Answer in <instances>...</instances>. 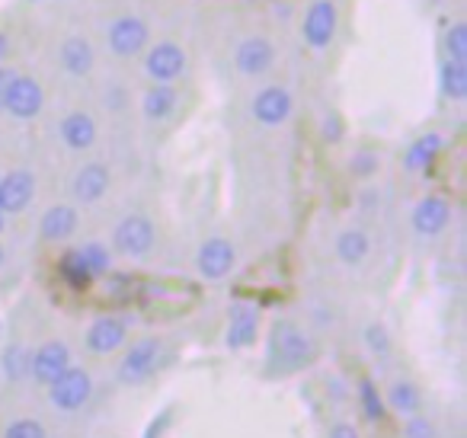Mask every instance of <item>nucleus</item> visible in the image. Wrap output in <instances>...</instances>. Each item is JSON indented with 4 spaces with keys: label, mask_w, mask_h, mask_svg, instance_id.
Segmentation results:
<instances>
[{
    "label": "nucleus",
    "mask_w": 467,
    "mask_h": 438,
    "mask_svg": "<svg viewBox=\"0 0 467 438\" xmlns=\"http://www.w3.org/2000/svg\"><path fill=\"white\" fill-rule=\"evenodd\" d=\"M439 84L441 93L454 103L467 97V61H441V71H439Z\"/></svg>",
    "instance_id": "5701e85b"
},
{
    "label": "nucleus",
    "mask_w": 467,
    "mask_h": 438,
    "mask_svg": "<svg viewBox=\"0 0 467 438\" xmlns=\"http://www.w3.org/2000/svg\"><path fill=\"white\" fill-rule=\"evenodd\" d=\"M36 195V180L26 170H14L0 180V212L4 214H20L23 208L33 202Z\"/></svg>",
    "instance_id": "ddd939ff"
},
{
    "label": "nucleus",
    "mask_w": 467,
    "mask_h": 438,
    "mask_svg": "<svg viewBox=\"0 0 467 438\" xmlns=\"http://www.w3.org/2000/svg\"><path fill=\"white\" fill-rule=\"evenodd\" d=\"M176 110V90L170 84H154L148 93H144V116L150 122H163L170 119Z\"/></svg>",
    "instance_id": "4be33fe9"
},
{
    "label": "nucleus",
    "mask_w": 467,
    "mask_h": 438,
    "mask_svg": "<svg viewBox=\"0 0 467 438\" xmlns=\"http://www.w3.org/2000/svg\"><path fill=\"white\" fill-rule=\"evenodd\" d=\"M161 339H138L135 346L125 352V359L119 361V381L122 384H141L144 378H150L161 361Z\"/></svg>",
    "instance_id": "7ed1b4c3"
},
{
    "label": "nucleus",
    "mask_w": 467,
    "mask_h": 438,
    "mask_svg": "<svg viewBox=\"0 0 467 438\" xmlns=\"http://www.w3.org/2000/svg\"><path fill=\"white\" fill-rule=\"evenodd\" d=\"M410 221H413L416 234H422V237H435V234L445 231L448 221H451V205H448V199H441V195H426V199L413 208Z\"/></svg>",
    "instance_id": "9b49d317"
},
{
    "label": "nucleus",
    "mask_w": 467,
    "mask_h": 438,
    "mask_svg": "<svg viewBox=\"0 0 467 438\" xmlns=\"http://www.w3.org/2000/svg\"><path fill=\"white\" fill-rule=\"evenodd\" d=\"M275 61V48L269 39H247L237 46V55H234V65L237 71L247 74V78H256V74H266Z\"/></svg>",
    "instance_id": "2eb2a0df"
},
{
    "label": "nucleus",
    "mask_w": 467,
    "mask_h": 438,
    "mask_svg": "<svg viewBox=\"0 0 467 438\" xmlns=\"http://www.w3.org/2000/svg\"><path fill=\"white\" fill-rule=\"evenodd\" d=\"M269 349H273L275 365L288 368V371L307 365L314 355L311 339H307V336L301 333V327H295V323H275L273 336H269Z\"/></svg>",
    "instance_id": "f257e3e1"
},
{
    "label": "nucleus",
    "mask_w": 467,
    "mask_h": 438,
    "mask_svg": "<svg viewBox=\"0 0 467 438\" xmlns=\"http://www.w3.org/2000/svg\"><path fill=\"white\" fill-rule=\"evenodd\" d=\"M358 400H362L365 419H371V422H381L388 406H384L381 393H378V387L371 384V381H362V384H358Z\"/></svg>",
    "instance_id": "bb28decb"
},
{
    "label": "nucleus",
    "mask_w": 467,
    "mask_h": 438,
    "mask_svg": "<svg viewBox=\"0 0 467 438\" xmlns=\"http://www.w3.org/2000/svg\"><path fill=\"white\" fill-rule=\"evenodd\" d=\"M16 71H10V68H0V110H4V99H7V90L10 84H14Z\"/></svg>",
    "instance_id": "f704fd0d"
},
{
    "label": "nucleus",
    "mask_w": 467,
    "mask_h": 438,
    "mask_svg": "<svg viewBox=\"0 0 467 438\" xmlns=\"http://www.w3.org/2000/svg\"><path fill=\"white\" fill-rule=\"evenodd\" d=\"M337 4L333 0H314L311 7H307L305 14V39L311 48H327L333 42V36H337Z\"/></svg>",
    "instance_id": "423d86ee"
},
{
    "label": "nucleus",
    "mask_w": 467,
    "mask_h": 438,
    "mask_svg": "<svg viewBox=\"0 0 467 438\" xmlns=\"http://www.w3.org/2000/svg\"><path fill=\"white\" fill-rule=\"evenodd\" d=\"M4 221H7V214H4V212H0V231H4Z\"/></svg>",
    "instance_id": "4c0bfd02"
},
{
    "label": "nucleus",
    "mask_w": 467,
    "mask_h": 438,
    "mask_svg": "<svg viewBox=\"0 0 467 438\" xmlns=\"http://www.w3.org/2000/svg\"><path fill=\"white\" fill-rule=\"evenodd\" d=\"M125 336H129V327H125L122 317H99L93 320V327L87 329V349L93 355H109L116 349H122Z\"/></svg>",
    "instance_id": "4468645a"
},
{
    "label": "nucleus",
    "mask_w": 467,
    "mask_h": 438,
    "mask_svg": "<svg viewBox=\"0 0 467 438\" xmlns=\"http://www.w3.org/2000/svg\"><path fill=\"white\" fill-rule=\"evenodd\" d=\"M234 259H237V250H234L231 240L212 237V240H205L199 250V272L208 282H221V278L234 269Z\"/></svg>",
    "instance_id": "9d476101"
},
{
    "label": "nucleus",
    "mask_w": 467,
    "mask_h": 438,
    "mask_svg": "<svg viewBox=\"0 0 467 438\" xmlns=\"http://www.w3.org/2000/svg\"><path fill=\"white\" fill-rule=\"evenodd\" d=\"M0 263H4V246H0Z\"/></svg>",
    "instance_id": "58836bf2"
},
{
    "label": "nucleus",
    "mask_w": 467,
    "mask_h": 438,
    "mask_svg": "<svg viewBox=\"0 0 467 438\" xmlns=\"http://www.w3.org/2000/svg\"><path fill=\"white\" fill-rule=\"evenodd\" d=\"M93 397V378L84 368H67L55 384H48V400L55 410L61 412H78L87 406V400Z\"/></svg>",
    "instance_id": "f03ea898"
},
{
    "label": "nucleus",
    "mask_w": 467,
    "mask_h": 438,
    "mask_svg": "<svg viewBox=\"0 0 467 438\" xmlns=\"http://www.w3.org/2000/svg\"><path fill=\"white\" fill-rule=\"evenodd\" d=\"M260 336V317L254 308H234L231 327H227V346L231 349H247Z\"/></svg>",
    "instance_id": "a211bd4d"
},
{
    "label": "nucleus",
    "mask_w": 467,
    "mask_h": 438,
    "mask_svg": "<svg viewBox=\"0 0 467 438\" xmlns=\"http://www.w3.org/2000/svg\"><path fill=\"white\" fill-rule=\"evenodd\" d=\"M365 342L371 346V352H378V355H388L390 352V336L384 333V327H368L365 329Z\"/></svg>",
    "instance_id": "473e14b6"
},
{
    "label": "nucleus",
    "mask_w": 467,
    "mask_h": 438,
    "mask_svg": "<svg viewBox=\"0 0 467 438\" xmlns=\"http://www.w3.org/2000/svg\"><path fill=\"white\" fill-rule=\"evenodd\" d=\"M67 368H71V349L65 342H46L36 349V355H29V374L46 387L55 384Z\"/></svg>",
    "instance_id": "0eeeda50"
},
{
    "label": "nucleus",
    "mask_w": 467,
    "mask_h": 438,
    "mask_svg": "<svg viewBox=\"0 0 467 438\" xmlns=\"http://www.w3.org/2000/svg\"><path fill=\"white\" fill-rule=\"evenodd\" d=\"M295 110V99L285 87H266L254 97V119L263 125H282Z\"/></svg>",
    "instance_id": "f8f14e48"
},
{
    "label": "nucleus",
    "mask_w": 467,
    "mask_h": 438,
    "mask_svg": "<svg viewBox=\"0 0 467 438\" xmlns=\"http://www.w3.org/2000/svg\"><path fill=\"white\" fill-rule=\"evenodd\" d=\"M445 55L448 61H467V26L464 23H454L445 36Z\"/></svg>",
    "instance_id": "c85d7f7f"
},
{
    "label": "nucleus",
    "mask_w": 467,
    "mask_h": 438,
    "mask_svg": "<svg viewBox=\"0 0 467 438\" xmlns=\"http://www.w3.org/2000/svg\"><path fill=\"white\" fill-rule=\"evenodd\" d=\"M327 438H358V429H356V425H349V422H337Z\"/></svg>",
    "instance_id": "c9c22d12"
},
{
    "label": "nucleus",
    "mask_w": 467,
    "mask_h": 438,
    "mask_svg": "<svg viewBox=\"0 0 467 438\" xmlns=\"http://www.w3.org/2000/svg\"><path fill=\"white\" fill-rule=\"evenodd\" d=\"M78 256L84 259V266L90 269V276H103V272H109V266H112V256L103 244H84L78 250Z\"/></svg>",
    "instance_id": "a878e982"
},
{
    "label": "nucleus",
    "mask_w": 467,
    "mask_h": 438,
    "mask_svg": "<svg viewBox=\"0 0 467 438\" xmlns=\"http://www.w3.org/2000/svg\"><path fill=\"white\" fill-rule=\"evenodd\" d=\"M42 103H46V93H42L39 80L16 74L14 84H10V90H7V99H4V110L16 119H33L42 112Z\"/></svg>",
    "instance_id": "6e6552de"
},
{
    "label": "nucleus",
    "mask_w": 467,
    "mask_h": 438,
    "mask_svg": "<svg viewBox=\"0 0 467 438\" xmlns=\"http://www.w3.org/2000/svg\"><path fill=\"white\" fill-rule=\"evenodd\" d=\"M4 371H7L10 381H20L23 374L29 371V352L23 346H10L7 355H4Z\"/></svg>",
    "instance_id": "c756f323"
},
{
    "label": "nucleus",
    "mask_w": 467,
    "mask_h": 438,
    "mask_svg": "<svg viewBox=\"0 0 467 438\" xmlns=\"http://www.w3.org/2000/svg\"><path fill=\"white\" fill-rule=\"evenodd\" d=\"M74 199L84 202V205H93V202L103 199V193L109 189V170L103 163H87V167L78 170L74 176Z\"/></svg>",
    "instance_id": "dca6fc26"
},
{
    "label": "nucleus",
    "mask_w": 467,
    "mask_h": 438,
    "mask_svg": "<svg viewBox=\"0 0 467 438\" xmlns=\"http://www.w3.org/2000/svg\"><path fill=\"white\" fill-rule=\"evenodd\" d=\"M420 403H422V397H420V391H416V384H410V381H394L384 406H390L394 412H403V416H416Z\"/></svg>",
    "instance_id": "b1692460"
},
{
    "label": "nucleus",
    "mask_w": 467,
    "mask_h": 438,
    "mask_svg": "<svg viewBox=\"0 0 467 438\" xmlns=\"http://www.w3.org/2000/svg\"><path fill=\"white\" fill-rule=\"evenodd\" d=\"M403 435L407 438H435V425L422 416H410L407 425H403Z\"/></svg>",
    "instance_id": "2f4dec72"
},
{
    "label": "nucleus",
    "mask_w": 467,
    "mask_h": 438,
    "mask_svg": "<svg viewBox=\"0 0 467 438\" xmlns=\"http://www.w3.org/2000/svg\"><path fill=\"white\" fill-rule=\"evenodd\" d=\"M441 148H445L441 135H422V138H416V141L410 144L407 157H403V167H407L410 173H420V170H429V167H432L435 157L441 154Z\"/></svg>",
    "instance_id": "412c9836"
},
{
    "label": "nucleus",
    "mask_w": 467,
    "mask_h": 438,
    "mask_svg": "<svg viewBox=\"0 0 467 438\" xmlns=\"http://www.w3.org/2000/svg\"><path fill=\"white\" fill-rule=\"evenodd\" d=\"M148 23L138 16H119L109 26V52L119 58H135L148 46Z\"/></svg>",
    "instance_id": "1a4fd4ad"
},
{
    "label": "nucleus",
    "mask_w": 467,
    "mask_h": 438,
    "mask_svg": "<svg viewBox=\"0 0 467 438\" xmlns=\"http://www.w3.org/2000/svg\"><path fill=\"white\" fill-rule=\"evenodd\" d=\"M378 170V157L375 154H356L352 157V173L356 176H371Z\"/></svg>",
    "instance_id": "72a5a7b5"
},
{
    "label": "nucleus",
    "mask_w": 467,
    "mask_h": 438,
    "mask_svg": "<svg viewBox=\"0 0 467 438\" xmlns=\"http://www.w3.org/2000/svg\"><path fill=\"white\" fill-rule=\"evenodd\" d=\"M144 74H148L154 84H170L180 80L186 74V52H182L176 42H161L148 52L144 58Z\"/></svg>",
    "instance_id": "20e7f679"
},
{
    "label": "nucleus",
    "mask_w": 467,
    "mask_h": 438,
    "mask_svg": "<svg viewBox=\"0 0 467 438\" xmlns=\"http://www.w3.org/2000/svg\"><path fill=\"white\" fill-rule=\"evenodd\" d=\"M112 244L122 256H144L154 246V224L144 214H129V218L119 221Z\"/></svg>",
    "instance_id": "39448f33"
},
{
    "label": "nucleus",
    "mask_w": 467,
    "mask_h": 438,
    "mask_svg": "<svg viewBox=\"0 0 467 438\" xmlns=\"http://www.w3.org/2000/svg\"><path fill=\"white\" fill-rule=\"evenodd\" d=\"M4 438H48V432L39 419H14L4 429Z\"/></svg>",
    "instance_id": "7c9ffc66"
},
{
    "label": "nucleus",
    "mask_w": 467,
    "mask_h": 438,
    "mask_svg": "<svg viewBox=\"0 0 467 438\" xmlns=\"http://www.w3.org/2000/svg\"><path fill=\"white\" fill-rule=\"evenodd\" d=\"M61 276H65V282H71L74 288H80V285H87L93 278L90 269L84 266V259L78 256V250H71V253L61 256Z\"/></svg>",
    "instance_id": "cd10ccee"
},
{
    "label": "nucleus",
    "mask_w": 467,
    "mask_h": 438,
    "mask_svg": "<svg viewBox=\"0 0 467 438\" xmlns=\"http://www.w3.org/2000/svg\"><path fill=\"white\" fill-rule=\"evenodd\" d=\"M61 65H65V71L71 78H87L93 68V46L87 39H80V36L67 39L61 46Z\"/></svg>",
    "instance_id": "aec40b11"
},
{
    "label": "nucleus",
    "mask_w": 467,
    "mask_h": 438,
    "mask_svg": "<svg viewBox=\"0 0 467 438\" xmlns=\"http://www.w3.org/2000/svg\"><path fill=\"white\" fill-rule=\"evenodd\" d=\"M368 250H371V240H368V234H362V231H343L337 237V256L349 266L362 263V259L368 256Z\"/></svg>",
    "instance_id": "393cba45"
},
{
    "label": "nucleus",
    "mask_w": 467,
    "mask_h": 438,
    "mask_svg": "<svg viewBox=\"0 0 467 438\" xmlns=\"http://www.w3.org/2000/svg\"><path fill=\"white\" fill-rule=\"evenodd\" d=\"M61 138L71 151H87L97 141V122H93L87 112H71L61 122Z\"/></svg>",
    "instance_id": "6ab92c4d"
},
{
    "label": "nucleus",
    "mask_w": 467,
    "mask_h": 438,
    "mask_svg": "<svg viewBox=\"0 0 467 438\" xmlns=\"http://www.w3.org/2000/svg\"><path fill=\"white\" fill-rule=\"evenodd\" d=\"M74 231H78V212H74L71 205L48 208L39 221V234H42V240H48V244H61V240H67Z\"/></svg>",
    "instance_id": "f3484780"
},
{
    "label": "nucleus",
    "mask_w": 467,
    "mask_h": 438,
    "mask_svg": "<svg viewBox=\"0 0 467 438\" xmlns=\"http://www.w3.org/2000/svg\"><path fill=\"white\" fill-rule=\"evenodd\" d=\"M7 48H10V42H7V36L0 33V61L7 58Z\"/></svg>",
    "instance_id": "e433bc0d"
}]
</instances>
